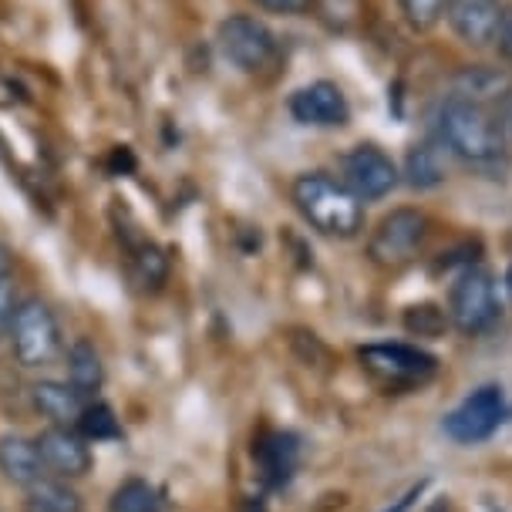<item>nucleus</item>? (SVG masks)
Instances as JSON below:
<instances>
[{
    "label": "nucleus",
    "instance_id": "nucleus-20",
    "mask_svg": "<svg viewBox=\"0 0 512 512\" xmlns=\"http://www.w3.org/2000/svg\"><path fill=\"white\" fill-rule=\"evenodd\" d=\"M128 273H132V283L142 290V294H155V290H162V283L169 280V256H166V250H162V246H155V243H139L132 250Z\"/></svg>",
    "mask_w": 512,
    "mask_h": 512
},
{
    "label": "nucleus",
    "instance_id": "nucleus-9",
    "mask_svg": "<svg viewBox=\"0 0 512 512\" xmlns=\"http://www.w3.org/2000/svg\"><path fill=\"white\" fill-rule=\"evenodd\" d=\"M341 172H344L347 189H351L361 203H374V199L391 196V189L401 182V172L395 166V159L371 142L354 145V149L344 155Z\"/></svg>",
    "mask_w": 512,
    "mask_h": 512
},
{
    "label": "nucleus",
    "instance_id": "nucleus-18",
    "mask_svg": "<svg viewBox=\"0 0 512 512\" xmlns=\"http://www.w3.org/2000/svg\"><path fill=\"white\" fill-rule=\"evenodd\" d=\"M24 512H85V499L68 479L44 475L34 486H27Z\"/></svg>",
    "mask_w": 512,
    "mask_h": 512
},
{
    "label": "nucleus",
    "instance_id": "nucleus-10",
    "mask_svg": "<svg viewBox=\"0 0 512 512\" xmlns=\"http://www.w3.org/2000/svg\"><path fill=\"white\" fill-rule=\"evenodd\" d=\"M448 27L469 48H496L502 24H506V7L502 0H448Z\"/></svg>",
    "mask_w": 512,
    "mask_h": 512
},
{
    "label": "nucleus",
    "instance_id": "nucleus-1",
    "mask_svg": "<svg viewBox=\"0 0 512 512\" xmlns=\"http://www.w3.org/2000/svg\"><path fill=\"white\" fill-rule=\"evenodd\" d=\"M438 142L469 166H489L506 155V125L496 108L452 95L438 108Z\"/></svg>",
    "mask_w": 512,
    "mask_h": 512
},
{
    "label": "nucleus",
    "instance_id": "nucleus-16",
    "mask_svg": "<svg viewBox=\"0 0 512 512\" xmlns=\"http://www.w3.org/2000/svg\"><path fill=\"white\" fill-rule=\"evenodd\" d=\"M64 368H68V384L78 391L81 398H95L105 384V364L98 347L88 337H75L64 351Z\"/></svg>",
    "mask_w": 512,
    "mask_h": 512
},
{
    "label": "nucleus",
    "instance_id": "nucleus-30",
    "mask_svg": "<svg viewBox=\"0 0 512 512\" xmlns=\"http://www.w3.org/2000/svg\"><path fill=\"white\" fill-rule=\"evenodd\" d=\"M499 118H502V125H506V132H512V88H509V95L502 98V105H499Z\"/></svg>",
    "mask_w": 512,
    "mask_h": 512
},
{
    "label": "nucleus",
    "instance_id": "nucleus-17",
    "mask_svg": "<svg viewBox=\"0 0 512 512\" xmlns=\"http://www.w3.org/2000/svg\"><path fill=\"white\" fill-rule=\"evenodd\" d=\"M509 88H512V78L506 75V71L475 64V68H465L462 75L455 78L452 95L465 98V102L492 108V105H502V98L509 95Z\"/></svg>",
    "mask_w": 512,
    "mask_h": 512
},
{
    "label": "nucleus",
    "instance_id": "nucleus-11",
    "mask_svg": "<svg viewBox=\"0 0 512 512\" xmlns=\"http://www.w3.org/2000/svg\"><path fill=\"white\" fill-rule=\"evenodd\" d=\"M34 442H38L44 469H48V475H54V479L75 482V479H85L91 472V448H88V438L81 435L78 428L48 425Z\"/></svg>",
    "mask_w": 512,
    "mask_h": 512
},
{
    "label": "nucleus",
    "instance_id": "nucleus-27",
    "mask_svg": "<svg viewBox=\"0 0 512 512\" xmlns=\"http://www.w3.org/2000/svg\"><path fill=\"white\" fill-rule=\"evenodd\" d=\"M425 486H428V482H418V486H411V489L405 492V496H398V499H395V506H391L388 512H408L411 506H415V499L425 492Z\"/></svg>",
    "mask_w": 512,
    "mask_h": 512
},
{
    "label": "nucleus",
    "instance_id": "nucleus-12",
    "mask_svg": "<svg viewBox=\"0 0 512 512\" xmlns=\"http://www.w3.org/2000/svg\"><path fill=\"white\" fill-rule=\"evenodd\" d=\"M290 115L310 128H341L351 115L344 91L334 81H310L290 95Z\"/></svg>",
    "mask_w": 512,
    "mask_h": 512
},
{
    "label": "nucleus",
    "instance_id": "nucleus-5",
    "mask_svg": "<svg viewBox=\"0 0 512 512\" xmlns=\"http://www.w3.org/2000/svg\"><path fill=\"white\" fill-rule=\"evenodd\" d=\"M502 304L496 277L486 267H465L448 290V324L465 337L489 334L499 324Z\"/></svg>",
    "mask_w": 512,
    "mask_h": 512
},
{
    "label": "nucleus",
    "instance_id": "nucleus-4",
    "mask_svg": "<svg viewBox=\"0 0 512 512\" xmlns=\"http://www.w3.org/2000/svg\"><path fill=\"white\" fill-rule=\"evenodd\" d=\"M11 354L14 361L27 371H41L58 361L61 354V327L54 310L41 297H24L14 310L11 324Z\"/></svg>",
    "mask_w": 512,
    "mask_h": 512
},
{
    "label": "nucleus",
    "instance_id": "nucleus-23",
    "mask_svg": "<svg viewBox=\"0 0 512 512\" xmlns=\"http://www.w3.org/2000/svg\"><path fill=\"white\" fill-rule=\"evenodd\" d=\"M398 11L411 31H432L448 14V0H398Z\"/></svg>",
    "mask_w": 512,
    "mask_h": 512
},
{
    "label": "nucleus",
    "instance_id": "nucleus-3",
    "mask_svg": "<svg viewBox=\"0 0 512 512\" xmlns=\"http://www.w3.org/2000/svg\"><path fill=\"white\" fill-rule=\"evenodd\" d=\"M358 361L364 374L384 391H411L422 388L438 374V358L415 344L378 341L358 347Z\"/></svg>",
    "mask_w": 512,
    "mask_h": 512
},
{
    "label": "nucleus",
    "instance_id": "nucleus-25",
    "mask_svg": "<svg viewBox=\"0 0 512 512\" xmlns=\"http://www.w3.org/2000/svg\"><path fill=\"white\" fill-rule=\"evenodd\" d=\"M17 287H14V277H0V341L11 334V324H14V310H17Z\"/></svg>",
    "mask_w": 512,
    "mask_h": 512
},
{
    "label": "nucleus",
    "instance_id": "nucleus-26",
    "mask_svg": "<svg viewBox=\"0 0 512 512\" xmlns=\"http://www.w3.org/2000/svg\"><path fill=\"white\" fill-rule=\"evenodd\" d=\"M256 4L263 7V11H270V14H287V17H297V14H304L314 0H256Z\"/></svg>",
    "mask_w": 512,
    "mask_h": 512
},
{
    "label": "nucleus",
    "instance_id": "nucleus-28",
    "mask_svg": "<svg viewBox=\"0 0 512 512\" xmlns=\"http://www.w3.org/2000/svg\"><path fill=\"white\" fill-rule=\"evenodd\" d=\"M496 48H499L502 58L512 61V14H506V24H502V34H499Z\"/></svg>",
    "mask_w": 512,
    "mask_h": 512
},
{
    "label": "nucleus",
    "instance_id": "nucleus-2",
    "mask_svg": "<svg viewBox=\"0 0 512 512\" xmlns=\"http://www.w3.org/2000/svg\"><path fill=\"white\" fill-rule=\"evenodd\" d=\"M297 213L304 216L307 226H314L320 236L334 240H351L364 226V206L361 199L347 189L344 179H334L327 172H304L290 186Z\"/></svg>",
    "mask_w": 512,
    "mask_h": 512
},
{
    "label": "nucleus",
    "instance_id": "nucleus-8",
    "mask_svg": "<svg viewBox=\"0 0 512 512\" xmlns=\"http://www.w3.org/2000/svg\"><path fill=\"white\" fill-rule=\"evenodd\" d=\"M506 422V391L499 384H482L455 411L445 415V435L459 445H479Z\"/></svg>",
    "mask_w": 512,
    "mask_h": 512
},
{
    "label": "nucleus",
    "instance_id": "nucleus-15",
    "mask_svg": "<svg viewBox=\"0 0 512 512\" xmlns=\"http://www.w3.org/2000/svg\"><path fill=\"white\" fill-rule=\"evenodd\" d=\"M0 475L21 489L44 479L48 469H44L38 442L24 435H0Z\"/></svg>",
    "mask_w": 512,
    "mask_h": 512
},
{
    "label": "nucleus",
    "instance_id": "nucleus-21",
    "mask_svg": "<svg viewBox=\"0 0 512 512\" xmlns=\"http://www.w3.org/2000/svg\"><path fill=\"white\" fill-rule=\"evenodd\" d=\"M78 432L88 438V442H112V438L122 435V425H118L115 411L105 405V401H88L85 411H81Z\"/></svg>",
    "mask_w": 512,
    "mask_h": 512
},
{
    "label": "nucleus",
    "instance_id": "nucleus-6",
    "mask_svg": "<svg viewBox=\"0 0 512 512\" xmlns=\"http://www.w3.org/2000/svg\"><path fill=\"white\" fill-rule=\"evenodd\" d=\"M425 236H428V219L422 209H411V206L391 209V213L374 226V233L368 240V256L374 267H381V270L408 267V263L422 253Z\"/></svg>",
    "mask_w": 512,
    "mask_h": 512
},
{
    "label": "nucleus",
    "instance_id": "nucleus-29",
    "mask_svg": "<svg viewBox=\"0 0 512 512\" xmlns=\"http://www.w3.org/2000/svg\"><path fill=\"white\" fill-rule=\"evenodd\" d=\"M0 277H14V253L0 243Z\"/></svg>",
    "mask_w": 512,
    "mask_h": 512
},
{
    "label": "nucleus",
    "instance_id": "nucleus-7",
    "mask_svg": "<svg viewBox=\"0 0 512 512\" xmlns=\"http://www.w3.org/2000/svg\"><path fill=\"white\" fill-rule=\"evenodd\" d=\"M219 51L223 58L240 68L243 75H256V71L270 68L277 58V38L263 21H256L250 14H233L219 24Z\"/></svg>",
    "mask_w": 512,
    "mask_h": 512
},
{
    "label": "nucleus",
    "instance_id": "nucleus-31",
    "mask_svg": "<svg viewBox=\"0 0 512 512\" xmlns=\"http://www.w3.org/2000/svg\"><path fill=\"white\" fill-rule=\"evenodd\" d=\"M506 290H509V297H512V267H509V273H506Z\"/></svg>",
    "mask_w": 512,
    "mask_h": 512
},
{
    "label": "nucleus",
    "instance_id": "nucleus-24",
    "mask_svg": "<svg viewBox=\"0 0 512 512\" xmlns=\"http://www.w3.org/2000/svg\"><path fill=\"white\" fill-rule=\"evenodd\" d=\"M448 327V314L435 304H411L405 310V331L415 337H438L445 334Z\"/></svg>",
    "mask_w": 512,
    "mask_h": 512
},
{
    "label": "nucleus",
    "instance_id": "nucleus-22",
    "mask_svg": "<svg viewBox=\"0 0 512 512\" xmlns=\"http://www.w3.org/2000/svg\"><path fill=\"white\" fill-rule=\"evenodd\" d=\"M112 512H159V496L145 479H125L112 496Z\"/></svg>",
    "mask_w": 512,
    "mask_h": 512
},
{
    "label": "nucleus",
    "instance_id": "nucleus-14",
    "mask_svg": "<svg viewBox=\"0 0 512 512\" xmlns=\"http://www.w3.org/2000/svg\"><path fill=\"white\" fill-rule=\"evenodd\" d=\"M253 459L260 465V479L267 486L273 489L287 486L300 462V438L290 432H273L267 438H260V445L253 448Z\"/></svg>",
    "mask_w": 512,
    "mask_h": 512
},
{
    "label": "nucleus",
    "instance_id": "nucleus-13",
    "mask_svg": "<svg viewBox=\"0 0 512 512\" xmlns=\"http://www.w3.org/2000/svg\"><path fill=\"white\" fill-rule=\"evenodd\" d=\"M31 405L41 418H48L51 425L78 428L81 411H85L88 398H81L68 381L41 378V381L31 384Z\"/></svg>",
    "mask_w": 512,
    "mask_h": 512
},
{
    "label": "nucleus",
    "instance_id": "nucleus-19",
    "mask_svg": "<svg viewBox=\"0 0 512 512\" xmlns=\"http://www.w3.org/2000/svg\"><path fill=\"white\" fill-rule=\"evenodd\" d=\"M445 145L442 142H418L411 145L405 159V182L411 189H435L445 182Z\"/></svg>",
    "mask_w": 512,
    "mask_h": 512
}]
</instances>
